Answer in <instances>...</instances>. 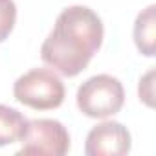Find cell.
I'll return each instance as SVG.
<instances>
[{
    "label": "cell",
    "instance_id": "6da1fadb",
    "mask_svg": "<svg viewBox=\"0 0 156 156\" xmlns=\"http://www.w3.org/2000/svg\"><path fill=\"white\" fill-rule=\"evenodd\" d=\"M103 22L87 6H70L62 9L53 30L41 46V59L64 77L79 75L101 48Z\"/></svg>",
    "mask_w": 156,
    "mask_h": 156
},
{
    "label": "cell",
    "instance_id": "7a4b0ae2",
    "mask_svg": "<svg viewBox=\"0 0 156 156\" xmlns=\"http://www.w3.org/2000/svg\"><path fill=\"white\" fill-rule=\"evenodd\" d=\"M13 96L33 110H53L62 105L66 90L61 77L48 68H33L13 85Z\"/></svg>",
    "mask_w": 156,
    "mask_h": 156
},
{
    "label": "cell",
    "instance_id": "3957f363",
    "mask_svg": "<svg viewBox=\"0 0 156 156\" xmlns=\"http://www.w3.org/2000/svg\"><path fill=\"white\" fill-rule=\"evenodd\" d=\"M77 107L79 110L96 119H105L118 114L125 103V90L118 77L99 73L87 79L77 88Z\"/></svg>",
    "mask_w": 156,
    "mask_h": 156
},
{
    "label": "cell",
    "instance_id": "277c9868",
    "mask_svg": "<svg viewBox=\"0 0 156 156\" xmlns=\"http://www.w3.org/2000/svg\"><path fill=\"white\" fill-rule=\"evenodd\" d=\"M17 154L64 156L70 151V134L57 119H28Z\"/></svg>",
    "mask_w": 156,
    "mask_h": 156
},
{
    "label": "cell",
    "instance_id": "5b68a950",
    "mask_svg": "<svg viewBox=\"0 0 156 156\" xmlns=\"http://www.w3.org/2000/svg\"><path fill=\"white\" fill-rule=\"evenodd\" d=\"M132 138L129 129L119 121H103L87 136L85 154L88 156H123L130 152Z\"/></svg>",
    "mask_w": 156,
    "mask_h": 156
},
{
    "label": "cell",
    "instance_id": "8992f818",
    "mask_svg": "<svg viewBox=\"0 0 156 156\" xmlns=\"http://www.w3.org/2000/svg\"><path fill=\"white\" fill-rule=\"evenodd\" d=\"M134 42L140 53L154 57L156 53V6H147L134 22Z\"/></svg>",
    "mask_w": 156,
    "mask_h": 156
},
{
    "label": "cell",
    "instance_id": "52a82bcc",
    "mask_svg": "<svg viewBox=\"0 0 156 156\" xmlns=\"http://www.w3.org/2000/svg\"><path fill=\"white\" fill-rule=\"evenodd\" d=\"M28 119L17 110L8 105H0V147L20 141L26 130Z\"/></svg>",
    "mask_w": 156,
    "mask_h": 156
},
{
    "label": "cell",
    "instance_id": "ba28073f",
    "mask_svg": "<svg viewBox=\"0 0 156 156\" xmlns=\"http://www.w3.org/2000/svg\"><path fill=\"white\" fill-rule=\"evenodd\" d=\"M17 22V6L13 0H0V42H4Z\"/></svg>",
    "mask_w": 156,
    "mask_h": 156
},
{
    "label": "cell",
    "instance_id": "9c48e42d",
    "mask_svg": "<svg viewBox=\"0 0 156 156\" xmlns=\"http://www.w3.org/2000/svg\"><path fill=\"white\" fill-rule=\"evenodd\" d=\"M152 77H154V70H149L141 79H140V99L147 105L152 107Z\"/></svg>",
    "mask_w": 156,
    "mask_h": 156
}]
</instances>
